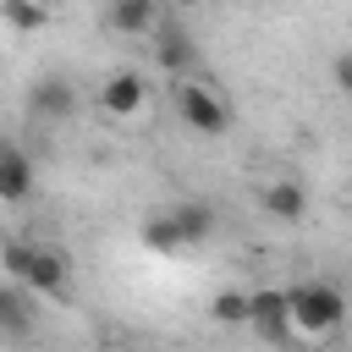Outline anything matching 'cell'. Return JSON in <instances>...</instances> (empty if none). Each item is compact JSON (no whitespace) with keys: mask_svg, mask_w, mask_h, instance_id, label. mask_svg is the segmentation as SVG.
Returning <instances> with one entry per match:
<instances>
[{"mask_svg":"<svg viewBox=\"0 0 352 352\" xmlns=\"http://www.w3.org/2000/svg\"><path fill=\"white\" fill-rule=\"evenodd\" d=\"M346 319V297L336 280H297L292 286V330L297 341H324Z\"/></svg>","mask_w":352,"mask_h":352,"instance_id":"1","label":"cell"},{"mask_svg":"<svg viewBox=\"0 0 352 352\" xmlns=\"http://www.w3.org/2000/svg\"><path fill=\"white\" fill-rule=\"evenodd\" d=\"M170 99H176V116L187 121V132H198V138H226L231 132V104L209 82L182 77V82H170Z\"/></svg>","mask_w":352,"mask_h":352,"instance_id":"2","label":"cell"},{"mask_svg":"<svg viewBox=\"0 0 352 352\" xmlns=\"http://www.w3.org/2000/svg\"><path fill=\"white\" fill-rule=\"evenodd\" d=\"M248 330L258 341H270V346L297 341V330H292V286H253V319H248Z\"/></svg>","mask_w":352,"mask_h":352,"instance_id":"3","label":"cell"},{"mask_svg":"<svg viewBox=\"0 0 352 352\" xmlns=\"http://www.w3.org/2000/svg\"><path fill=\"white\" fill-rule=\"evenodd\" d=\"M154 66H160L170 82H182V77H198L204 50H198V38H192L182 22H160V28H154Z\"/></svg>","mask_w":352,"mask_h":352,"instance_id":"4","label":"cell"},{"mask_svg":"<svg viewBox=\"0 0 352 352\" xmlns=\"http://www.w3.org/2000/svg\"><path fill=\"white\" fill-rule=\"evenodd\" d=\"M38 292L28 280H6L0 286V346H22L33 341V324H38Z\"/></svg>","mask_w":352,"mask_h":352,"instance_id":"5","label":"cell"},{"mask_svg":"<svg viewBox=\"0 0 352 352\" xmlns=\"http://www.w3.org/2000/svg\"><path fill=\"white\" fill-rule=\"evenodd\" d=\"M44 302H66L72 297V258L55 248V242H33V258H28V275H22Z\"/></svg>","mask_w":352,"mask_h":352,"instance_id":"6","label":"cell"},{"mask_svg":"<svg viewBox=\"0 0 352 352\" xmlns=\"http://www.w3.org/2000/svg\"><path fill=\"white\" fill-rule=\"evenodd\" d=\"M143 104H148V82H143V72L121 66V72H110V77L99 82V110H104L110 121H132V116H143Z\"/></svg>","mask_w":352,"mask_h":352,"instance_id":"7","label":"cell"},{"mask_svg":"<svg viewBox=\"0 0 352 352\" xmlns=\"http://www.w3.org/2000/svg\"><path fill=\"white\" fill-rule=\"evenodd\" d=\"M28 110H33L38 121H50V126L72 121V116H77V88H72V77H60V72H44V77L28 88Z\"/></svg>","mask_w":352,"mask_h":352,"instance_id":"8","label":"cell"},{"mask_svg":"<svg viewBox=\"0 0 352 352\" xmlns=\"http://www.w3.org/2000/svg\"><path fill=\"white\" fill-rule=\"evenodd\" d=\"M258 209H264V220H275V226H297V220H308V187H302L297 176H270V182L258 187Z\"/></svg>","mask_w":352,"mask_h":352,"instance_id":"9","label":"cell"},{"mask_svg":"<svg viewBox=\"0 0 352 352\" xmlns=\"http://www.w3.org/2000/svg\"><path fill=\"white\" fill-rule=\"evenodd\" d=\"M33 176H38L33 154H28V148L11 138V143H6V154H0V204H6V209L28 204V192H33Z\"/></svg>","mask_w":352,"mask_h":352,"instance_id":"10","label":"cell"},{"mask_svg":"<svg viewBox=\"0 0 352 352\" xmlns=\"http://www.w3.org/2000/svg\"><path fill=\"white\" fill-rule=\"evenodd\" d=\"M160 6L165 0H110L104 6V28L116 38H143V33L160 28Z\"/></svg>","mask_w":352,"mask_h":352,"instance_id":"11","label":"cell"},{"mask_svg":"<svg viewBox=\"0 0 352 352\" xmlns=\"http://www.w3.org/2000/svg\"><path fill=\"white\" fill-rule=\"evenodd\" d=\"M165 220L176 226V236H182L187 248H204V242L214 236V220H220V214H214L204 198H176V204L165 209Z\"/></svg>","mask_w":352,"mask_h":352,"instance_id":"12","label":"cell"},{"mask_svg":"<svg viewBox=\"0 0 352 352\" xmlns=\"http://www.w3.org/2000/svg\"><path fill=\"white\" fill-rule=\"evenodd\" d=\"M209 319H214V324H248V319H253V292L220 286V292L209 297Z\"/></svg>","mask_w":352,"mask_h":352,"instance_id":"13","label":"cell"},{"mask_svg":"<svg viewBox=\"0 0 352 352\" xmlns=\"http://www.w3.org/2000/svg\"><path fill=\"white\" fill-rule=\"evenodd\" d=\"M0 11H6V28L11 33H44L50 28V6L44 0H6Z\"/></svg>","mask_w":352,"mask_h":352,"instance_id":"14","label":"cell"},{"mask_svg":"<svg viewBox=\"0 0 352 352\" xmlns=\"http://www.w3.org/2000/svg\"><path fill=\"white\" fill-rule=\"evenodd\" d=\"M143 242H148L154 253H170V258H176V253H187V242L176 236V226L165 220V209H160V214H154V220L143 226Z\"/></svg>","mask_w":352,"mask_h":352,"instance_id":"15","label":"cell"},{"mask_svg":"<svg viewBox=\"0 0 352 352\" xmlns=\"http://www.w3.org/2000/svg\"><path fill=\"white\" fill-rule=\"evenodd\" d=\"M28 258H33V242H28V236H6V248H0L6 280H22V275H28Z\"/></svg>","mask_w":352,"mask_h":352,"instance_id":"16","label":"cell"},{"mask_svg":"<svg viewBox=\"0 0 352 352\" xmlns=\"http://www.w3.org/2000/svg\"><path fill=\"white\" fill-rule=\"evenodd\" d=\"M330 82L341 88V99H352V50H341V55L330 60Z\"/></svg>","mask_w":352,"mask_h":352,"instance_id":"17","label":"cell"},{"mask_svg":"<svg viewBox=\"0 0 352 352\" xmlns=\"http://www.w3.org/2000/svg\"><path fill=\"white\" fill-rule=\"evenodd\" d=\"M165 6H176V11H192V6H198V0H165Z\"/></svg>","mask_w":352,"mask_h":352,"instance_id":"18","label":"cell"}]
</instances>
